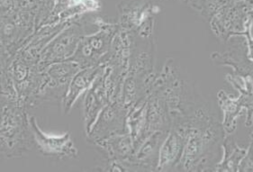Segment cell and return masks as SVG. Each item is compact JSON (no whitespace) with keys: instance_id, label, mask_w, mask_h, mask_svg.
<instances>
[{"instance_id":"6","label":"cell","mask_w":253,"mask_h":172,"mask_svg":"<svg viewBox=\"0 0 253 172\" xmlns=\"http://www.w3.org/2000/svg\"><path fill=\"white\" fill-rule=\"evenodd\" d=\"M186 133L170 128L159 152L157 171H173L177 167L187 142Z\"/></svg>"},{"instance_id":"8","label":"cell","mask_w":253,"mask_h":172,"mask_svg":"<svg viewBox=\"0 0 253 172\" xmlns=\"http://www.w3.org/2000/svg\"><path fill=\"white\" fill-rule=\"evenodd\" d=\"M94 143L101 147L102 151L107 153L111 161H128L134 153L132 138L128 132L102 139Z\"/></svg>"},{"instance_id":"2","label":"cell","mask_w":253,"mask_h":172,"mask_svg":"<svg viewBox=\"0 0 253 172\" xmlns=\"http://www.w3.org/2000/svg\"><path fill=\"white\" fill-rule=\"evenodd\" d=\"M122 24L132 36L152 41V4L150 0H123L119 5Z\"/></svg>"},{"instance_id":"5","label":"cell","mask_w":253,"mask_h":172,"mask_svg":"<svg viewBox=\"0 0 253 172\" xmlns=\"http://www.w3.org/2000/svg\"><path fill=\"white\" fill-rule=\"evenodd\" d=\"M111 33H100L80 41L75 53L70 60L81 68L104 65L105 59L110 51Z\"/></svg>"},{"instance_id":"4","label":"cell","mask_w":253,"mask_h":172,"mask_svg":"<svg viewBox=\"0 0 253 172\" xmlns=\"http://www.w3.org/2000/svg\"><path fill=\"white\" fill-rule=\"evenodd\" d=\"M28 125L37 149L44 156L61 160L78 156V151L69 132L62 135L48 134L37 125L35 117L28 119Z\"/></svg>"},{"instance_id":"1","label":"cell","mask_w":253,"mask_h":172,"mask_svg":"<svg viewBox=\"0 0 253 172\" xmlns=\"http://www.w3.org/2000/svg\"><path fill=\"white\" fill-rule=\"evenodd\" d=\"M223 140V127L216 119L190 128L177 171L205 172L213 165Z\"/></svg>"},{"instance_id":"3","label":"cell","mask_w":253,"mask_h":172,"mask_svg":"<svg viewBox=\"0 0 253 172\" xmlns=\"http://www.w3.org/2000/svg\"><path fill=\"white\" fill-rule=\"evenodd\" d=\"M128 109L120 102L113 101L105 106L89 132L86 134L93 143L117 134L127 133L126 116Z\"/></svg>"},{"instance_id":"9","label":"cell","mask_w":253,"mask_h":172,"mask_svg":"<svg viewBox=\"0 0 253 172\" xmlns=\"http://www.w3.org/2000/svg\"><path fill=\"white\" fill-rule=\"evenodd\" d=\"M80 39L75 33L68 32L51 44L43 52L42 61L44 64L70 60L79 45Z\"/></svg>"},{"instance_id":"7","label":"cell","mask_w":253,"mask_h":172,"mask_svg":"<svg viewBox=\"0 0 253 172\" xmlns=\"http://www.w3.org/2000/svg\"><path fill=\"white\" fill-rule=\"evenodd\" d=\"M106 65L86 67L82 71H78L71 80L66 95L63 98L64 112L68 113L71 109L78 98L91 87L97 77L101 74Z\"/></svg>"},{"instance_id":"11","label":"cell","mask_w":253,"mask_h":172,"mask_svg":"<svg viewBox=\"0 0 253 172\" xmlns=\"http://www.w3.org/2000/svg\"><path fill=\"white\" fill-rule=\"evenodd\" d=\"M212 59L217 64H231L233 65L241 75L244 77L252 75V63L247 64V60L243 61L244 57L239 53L238 51H228L225 53H213Z\"/></svg>"},{"instance_id":"10","label":"cell","mask_w":253,"mask_h":172,"mask_svg":"<svg viewBox=\"0 0 253 172\" xmlns=\"http://www.w3.org/2000/svg\"><path fill=\"white\" fill-rule=\"evenodd\" d=\"M224 158L217 167H223L220 172H238L239 163L247 154V150L241 149L232 138H226L223 142ZM215 171V170H214Z\"/></svg>"}]
</instances>
